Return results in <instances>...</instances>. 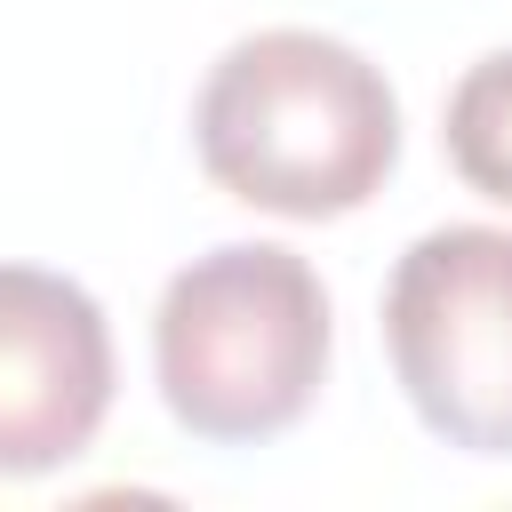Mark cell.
Here are the masks:
<instances>
[{
	"label": "cell",
	"mask_w": 512,
	"mask_h": 512,
	"mask_svg": "<svg viewBox=\"0 0 512 512\" xmlns=\"http://www.w3.org/2000/svg\"><path fill=\"white\" fill-rule=\"evenodd\" d=\"M192 144L216 192L264 216L320 224L384 192L400 160V104L352 40L272 24L208 64Z\"/></svg>",
	"instance_id": "6da1fadb"
},
{
	"label": "cell",
	"mask_w": 512,
	"mask_h": 512,
	"mask_svg": "<svg viewBox=\"0 0 512 512\" xmlns=\"http://www.w3.org/2000/svg\"><path fill=\"white\" fill-rule=\"evenodd\" d=\"M152 376L192 440H280L328 376V288L280 240H224L192 256L152 312Z\"/></svg>",
	"instance_id": "7a4b0ae2"
},
{
	"label": "cell",
	"mask_w": 512,
	"mask_h": 512,
	"mask_svg": "<svg viewBox=\"0 0 512 512\" xmlns=\"http://www.w3.org/2000/svg\"><path fill=\"white\" fill-rule=\"evenodd\" d=\"M384 352L432 440L512 456V232L440 224L384 280Z\"/></svg>",
	"instance_id": "3957f363"
},
{
	"label": "cell",
	"mask_w": 512,
	"mask_h": 512,
	"mask_svg": "<svg viewBox=\"0 0 512 512\" xmlns=\"http://www.w3.org/2000/svg\"><path fill=\"white\" fill-rule=\"evenodd\" d=\"M112 408V328L104 304L48 272L0 264V480H40L72 464Z\"/></svg>",
	"instance_id": "277c9868"
},
{
	"label": "cell",
	"mask_w": 512,
	"mask_h": 512,
	"mask_svg": "<svg viewBox=\"0 0 512 512\" xmlns=\"http://www.w3.org/2000/svg\"><path fill=\"white\" fill-rule=\"evenodd\" d=\"M440 144L472 192L512 200V48L464 64V80L448 88V112H440Z\"/></svg>",
	"instance_id": "5b68a950"
}]
</instances>
